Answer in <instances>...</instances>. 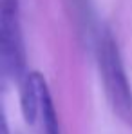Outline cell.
Returning a JSON list of instances; mask_svg holds the SVG:
<instances>
[{
    "label": "cell",
    "mask_w": 132,
    "mask_h": 134,
    "mask_svg": "<svg viewBox=\"0 0 132 134\" xmlns=\"http://www.w3.org/2000/svg\"><path fill=\"white\" fill-rule=\"evenodd\" d=\"M98 65L103 78L105 94L112 111L123 121H132V89L125 72L123 58L119 53L118 42L110 31H103L98 40Z\"/></svg>",
    "instance_id": "cell-1"
},
{
    "label": "cell",
    "mask_w": 132,
    "mask_h": 134,
    "mask_svg": "<svg viewBox=\"0 0 132 134\" xmlns=\"http://www.w3.org/2000/svg\"><path fill=\"white\" fill-rule=\"evenodd\" d=\"M0 58L5 76L18 82L27 76L18 0H0Z\"/></svg>",
    "instance_id": "cell-2"
},
{
    "label": "cell",
    "mask_w": 132,
    "mask_h": 134,
    "mask_svg": "<svg viewBox=\"0 0 132 134\" xmlns=\"http://www.w3.org/2000/svg\"><path fill=\"white\" fill-rule=\"evenodd\" d=\"M36 82H38V94H40V121H42V131L44 134H62L60 131V121H58V114L54 109L51 92L47 89V83L42 78L40 72H36Z\"/></svg>",
    "instance_id": "cell-3"
},
{
    "label": "cell",
    "mask_w": 132,
    "mask_h": 134,
    "mask_svg": "<svg viewBox=\"0 0 132 134\" xmlns=\"http://www.w3.org/2000/svg\"><path fill=\"white\" fill-rule=\"evenodd\" d=\"M20 102H22V114L27 123H35L40 111V94H38V82L36 72H27V76L20 82Z\"/></svg>",
    "instance_id": "cell-4"
},
{
    "label": "cell",
    "mask_w": 132,
    "mask_h": 134,
    "mask_svg": "<svg viewBox=\"0 0 132 134\" xmlns=\"http://www.w3.org/2000/svg\"><path fill=\"white\" fill-rule=\"evenodd\" d=\"M0 134H9L7 121H5V118H4V116H2V120H0Z\"/></svg>",
    "instance_id": "cell-5"
}]
</instances>
